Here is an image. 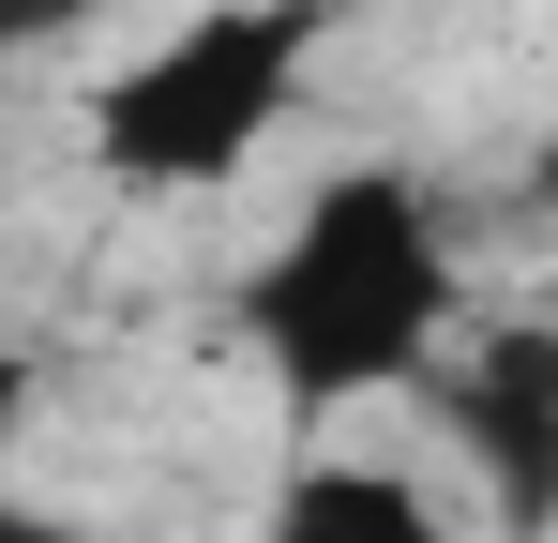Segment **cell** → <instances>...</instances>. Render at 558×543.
<instances>
[{
    "label": "cell",
    "mask_w": 558,
    "mask_h": 543,
    "mask_svg": "<svg viewBox=\"0 0 558 543\" xmlns=\"http://www.w3.org/2000/svg\"><path fill=\"white\" fill-rule=\"evenodd\" d=\"M438 317H453V257H438L423 196L392 167H348L302 227H287V257L242 287V333L272 348L287 408H332V393L408 377V362L438 348Z\"/></svg>",
    "instance_id": "obj_1"
},
{
    "label": "cell",
    "mask_w": 558,
    "mask_h": 543,
    "mask_svg": "<svg viewBox=\"0 0 558 543\" xmlns=\"http://www.w3.org/2000/svg\"><path fill=\"white\" fill-rule=\"evenodd\" d=\"M302 46H317V0H227V15L167 31V46L92 106L106 167L121 181H227L272 136V106L302 90Z\"/></svg>",
    "instance_id": "obj_2"
},
{
    "label": "cell",
    "mask_w": 558,
    "mask_h": 543,
    "mask_svg": "<svg viewBox=\"0 0 558 543\" xmlns=\"http://www.w3.org/2000/svg\"><path fill=\"white\" fill-rule=\"evenodd\" d=\"M453 438L498 498V529H558V333H498L453 362Z\"/></svg>",
    "instance_id": "obj_3"
},
{
    "label": "cell",
    "mask_w": 558,
    "mask_h": 543,
    "mask_svg": "<svg viewBox=\"0 0 558 543\" xmlns=\"http://www.w3.org/2000/svg\"><path fill=\"white\" fill-rule=\"evenodd\" d=\"M272 543H453V529H438V498L392 483V468H287Z\"/></svg>",
    "instance_id": "obj_4"
},
{
    "label": "cell",
    "mask_w": 558,
    "mask_h": 543,
    "mask_svg": "<svg viewBox=\"0 0 558 543\" xmlns=\"http://www.w3.org/2000/svg\"><path fill=\"white\" fill-rule=\"evenodd\" d=\"M76 15H106V0H0V46H31V31H76Z\"/></svg>",
    "instance_id": "obj_5"
},
{
    "label": "cell",
    "mask_w": 558,
    "mask_h": 543,
    "mask_svg": "<svg viewBox=\"0 0 558 543\" xmlns=\"http://www.w3.org/2000/svg\"><path fill=\"white\" fill-rule=\"evenodd\" d=\"M15 408H31V362H15V348H0V438H15Z\"/></svg>",
    "instance_id": "obj_6"
},
{
    "label": "cell",
    "mask_w": 558,
    "mask_h": 543,
    "mask_svg": "<svg viewBox=\"0 0 558 543\" xmlns=\"http://www.w3.org/2000/svg\"><path fill=\"white\" fill-rule=\"evenodd\" d=\"M0 543H76V529H46V514H15V498H0Z\"/></svg>",
    "instance_id": "obj_7"
},
{
    "label": "cell",
    "mask_w": 558,
    "mask_h": 543,
    "mask_svg": "<svg viewBox=\"0 0 558 543\" xmlns=\"http://www.w3.org/2000/svg\"><path fill=\"white\" fill-rule=\"evenodd\" d=\"M544 212H558V152H544Z\"/></svg>",
    "instance_id": "obj_8"
}]
</instances>
